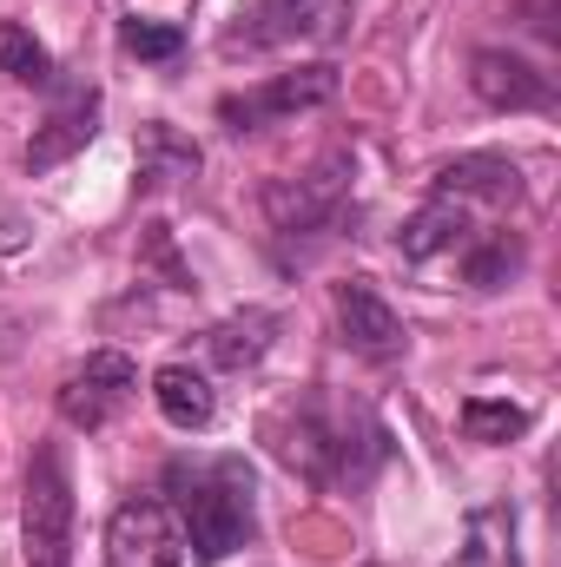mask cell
Instances as JSON below:
<instances>
[{
    "label": "cell",
    "instance_id": "18",
    "mask_svg": "<svg viewBox=\"0 0 561 567\" xmlns=\"http://www.w3.org/2000/svg\"><path fill=\"white\" fill-rule=\"evenodd\" d=\"M0 73L20 80V86H53V53L33 40V27L0 20Z\"/></svg>",
    "mask_w": 561,
    "mask_h": 567
},
{
    "label": "cell",
    "instance_id": "7",
    "mask_svg": "<svg viewBox=\"0 0 561 567\" xmlns=\"http://www.w3.org/2000/svg\"><path fill=\"white\" fill-rule=\"evenodd\" d=\"M344 192H350V158L330 152V158H317L304 178H278V185L265 192V212H272V225H278L284 238L324 231V225L344 212Z\"/></svg>",
    "mask_w": 561,
    "mask_h": 567
},
{
    "label": "cell",
    "instance_id": "21",
    "mask_svg": "<svg viewBox=\"0 0 561 567\" xmlns=\"http://www.w3.org/2000/svg\"><path fill=\"white\" fill-rule=\"evenodd\" d=\"M120 47H126V53H140V60H178L185 33H178V27H165V20H140V13H126V20H120Z\"/></svg>",
    "mask_w": 561,
    "mask_h": 567
},
{
    "label": "cell",
    "instance_id": "16",
    "mask_svg": "<svg viewBox=\"0 0 561 567\" xmlns=\"http://www.w3.org/2000/svg\"><path fill=\"white\" fill-rule=\"evenodd\" d=\"M278 310H265V303H252V310H232L205 343H212V363L218 370H258L265 357H272V343H278Z\"/></svg>",
    "mask_w": 561,
    "mask_h": 567
},
{
    "label": "cell",
    "instance_id": "12",
    "mask_svg": "<svg viewBox=\"0 0 561 567\" xmlns=\"http://www.w3.org/2000/svg\"><path fill=\"white\" fill-rule=\"evenodd\" d=\"M516 192H522V172L496 152H469L436 172V198H456V205H516Z\"/></svg>",
    "mask_w": 561,
    "mask_h": 567
},
{
    "label": "cell",
    "instance_id": "9",
    "mask_svg": "<svg viewBox=\"0 0 561 567\" xmlns=\"http://www.w3.org/2000/svg\"><path fill=\"white\" fill-rule=\"evenodd\" d=\"M330 303H337V330H344V343H350L357 357H370V363H397V357L410 350V330H404V317L384 303L377 284H364V278L337 284Z\"/></svg>",
    "mask_w": 561,
    "mask_h": 567
},
{
    "label": "cell",
    "instance_id": "11",
    "mask_svg": "<svg viewBox=\"0 0 561 567\" xmlns=\"http://www.w3.org/2000/svg\"><path fill=\"white\" fill-rule=\"evenodd\" d=\"M469 245H476V212L456 205V198H436V192H429V205L404 225V238H397V251L410 265H429L442 251H469Z\"/></svg>",
    "mask_w": 561,
    "mask_h": 567
},
{
    "label": "cell",
    "instance_id": "5",
    "mask_svg": "<svg viewBox=\"0 0 561 567\" xmlns=\"http://www.w3.org/2000/svg\"><path fill=\"white\" fill-rule=\"evenodd\" d=\"M133 396H140V363L126 350H93L80 370H67L53 403H60V423L67 429H106Z\"/></svg>",
    "mask_w": 561,
    "mask_h": 567
},
{
    "label": "cell",
    "instance_id": "13",
    "mask_svg": "<svg viewBox=\"0 0 561 567\" xmlns=\"http://www.w3.org/2000/svg\"><path fill=\"white\" fill-rule=\"evenodd\" d=\"M93 133H100V93H93V86H86V93H67V106L27 140V172H53V165H67Z\"/></svg>",
    "mask_w": 561,
    "mask_h": 567
},
{
    "label": "cell",
    "instance_id": "10",
    "mask_svg": "<svg viewBox=\"0 0 561 567\" xmlns=\"http://www.w3.org/2000/svg\"><path fill=\"white\" fill-rule=\"evenodd\" d=\"M469 86L496 113H542V106H555V80L542 66H529L522 53H502V47H482L469 60Z\"/></svg>",
    "mask_w": 561,
    "mask_h": 567
},
{
    "label": "cell",
    "instance_id": "15",
    "mask_svg": "<svg viewBox=\"0 0 561 567\" xmlns=\"http://www.w3.org/2000/svg\"><path fill=\"white\" fill-rule=\"evenodd\" d=\"M152 403L172 429H212V416H218V390H212V377L198 363H159Z\"/></svg>",
    "mask_w": 561,
    "mask_h": 567
},
{
    "label": "cell",
    "instance_id": "8",
    "mask_svg": "<svg viewBox=\"0 0 561 567\" xmlns=\"http://www.w3.org/2000/svg\"><path fill=\"white\" fill-rule=\"evenodd\" d=\"M106 567H185V528L165 502H126L106 522Z\"/></svg>",
    "mask_w": 561,
    "mask_h": 567
},
{
    "label": "cell",
    "instance_id": "2",
    "mask_svg": "<svg viewBox=\"0 0 561 567\" xmlns=\"http://www.w3.org/2000/svg\"><path fill=\"white\" fill-rule=\"evenodd\" d=\"M364 410H330V403H317V396H304L297 410H284L272 416V449H278L284 462L297 468V475H310V482H364L370 468L357 462V442L364 449H384V429L370 423L364 435H350Z\"/></svg>",
    "mask_w": 561,
    "mask_h": 567
},
{
    "label": "cell",
    "instance_id": "19",
    "mask_svg": "<svg viewBox=\"0 0 561 567\" xmlns=\"http://www.w3.org/2000/svg\"><path fill=\"white\" fill-rule=\"evenodd\" d=\"M536 423L522 403H509V396H469L462 403V435L469 442H509V435H522V429Z\"/></svg>",
    "mask_w": 561,
    "mask_h": 567
},
{
    "label": "cell",
    "instance_id": "1",
    "mask_svg": "<svg viewBox=\"0 0 561 567\" xmlns=\"http://www.w3.org/2000/svg\"><path fill=\"white\" fill-rule=\"evenodd\" d=\"M165 508L185 528V555L218 567L258 528V482L245 455H172L165 462Z\"/></svg>",
    "mask_w": 561,
    "mask_h": 567
},
{
    "label": "cell",
    "instance_id": "4",
    "mask_svg": "<svg viewBox=\"0 0 561 567\" xmlns=\"http://www.w3.org/2000/svg\"><path fill=\"white\" fill-rule=\"evenodd\" d=\"M350 20V0H245L238 27L225 33V53H265V47H304L337 40Z\"/></svg>",
    "mask_w": 561,
    "mask_h": 567
},
{
    "label": "cell",
    "instance_id": "17",
    "mask_svg": "<svg viewBox=\"0 0 561 567\" xmlns=\"http://www.w3.org/2000/svg\"><path fill=\"white\" fill-rule=\"evenodd\" d=\"M198 172V145L178 140L172 126H145L140 140V178L145 185H172V178H192Z\"/></svg>",
    "mask_w": 561,
    "mask_h": 567
},
{
    "label": "cell",
    "instance_id": "14",
    "mask_svg": "<svg viewBox=\"0 0 561 567\" xmlns=\"http://www.w3.org/2000/svg\"><path fill=\"white\" fill-rule=\"evenodd\" d=\"M516 502H482L469 508L462 522V548L449 555V567H522V548H516Z\"/></svg>",
    "mask_w": 561,
    "mask_h": 567
},
{
    "label": "cell",
    "instance_id": "3",
    "mask_svg": "<svg viewBox=\"0 0 561 567\" xmlns=\"http://www.w3.org/2000/svg\"><path fill=\"white\" fill-rule=\"evenodd\" d=\"M20 535H27V567H73V475L53 442L33 449L27 462Z\"/></svg>",
    "mask_w": 561,
    "mask_h": 567
},
{
    "label": "cell",
    "instance_id": "20",
    "mask_svg": "<svg viewBox=\"0 0 561 567\" xmlns=\"http://www.w3.org/2000/svg\"><path fill=\"white\" fill-rule=\"evenodd\" d=\"M522 238H509V231H496L489 245H469V258H462V278L476 284V290H502V284L522 271Z\"/></svg>",
    "mask_w": 561,
    "mask_h": 567
},
{
    "label": "cell",
    "instance_id": "6",
    "mask_svg": "<svg viewBox=\"0 0 561 567\" xmlns=\"http://www.w3.org/2000/svg\"><path fill=\"white\" fill-rule=\"evenodd\" d=\"M337 100V66H297V73H278L252 93H232L218 100V120L232 133H258V126H278V120H297L310 106H330Z\"/></svg>",
    "mask_w": 561,
    "mask_h": 567
}]
</instances>
